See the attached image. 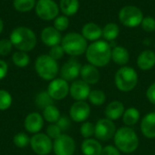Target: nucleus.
I'll return each instance as SVG.
<instances>
[{"label":"nucleus","mask_w":155,"mask_h":155,"mask_svg":"<svg viewBox=\"0 0 155 155\" xmlns=\"http://www.w3.org/2000/svg\"><path fill=\"white\" fill-rule=\"evenodd\" d=\"M91 114V107L85 101H75L70 107L69 115L75 123L85 122Z\"/></svg>","instance_id":"13"},{"label":"nucleus","mask_w":155,"mask_h":155,"mask_svg":"<svg viewBox=\"0 0 155 155\" xmlns=\"http://www.w3.org/2000/svg\"><path fill=\"white\" fill-rule=\"evenodd\" d=\"M146 98L151 104L155 105V82L153 83L146 90Z\"/></svg>","instance_id":"43"},{"label":"nucleus","mask_w":155,"mask_h":155,"mask_svg":"<svg viewBox=\"0 0 155 155\" xmlns=\"http://www.w3.org/2000/svg\"><path fill=\"white\" fill-rule=\"evenodd\" d=\"M8 72V65L4 61L0 59V80L4 79Z\"/></svg>","instance_id":"44"},{"label":"nucleus","mask_w":155,"mask_h":155,"mask_svg":"<svg viewBox=\"0 0 155 155\" xmlns=\"http://www.w3.org/2000/svg\"><path fill=\"white\" fill-rule=\"evenodd\" d=\"M81 35L90 42L100 40L103 35V27L94 22H88L84 24L81 30Z\"/></svg>","instance_id":"19"},{"label":"nucleus","mask_w":155,"mask_h":155,"mask_svg":"<svg viewBox=\"0 0 155 155\" xmlns=\"http://www.w3.org/2000/svg\"><path fill=\"white\" fill-rule=\"evenodd\" d=\"M141 132L148 139L155 138V112L149 113L141 121Z\"/></svg>","instance_id":"21"},{"label":"nucleus","mask_w":155,"mask_h":155,"mask_svg":"<svg viewBox=\"0 0 155 155\" xmlns=\"http://www.w3.org/2000/svg\"><path fill=\"white\" fill-rule=\"evenodd\" d=\"M115 133L116 127L114 121L107 118H101L94 124V136L98 141L107 142L114 138Z\"/></svg>","instance_id":"9"},{"label":"nucleus","mask_w":155,"mask_h":155,"mask_svg":"<svg viewBox=\"0 0 155 155\" xmlns=\"http://www.w3.org/2000/svg\"><path fill=\"white\" fill-rule=\"evenodd\" d=\"M103 146L97 139H84L81 144V151L84 155H101Z\"/></svg>","instance_id":"24"},{"label":"nucleus","mask_w":155,"mask_h":155,"mask_svg":"<svg viewBox=\"0 0 155 155\" xmlns=\"http://www.w3.org/2000/svg\"><path fill=\"white\" fill-rule=\"evenodd\" d=\"M44 121L45 120L43 118V115H41L39 113H31L27 114L25 119V129L29 134H38L44 127Z\"/></svg>","instance_id":"16"},{"label":"nucleus","mask_w":155,"mask_h":155,"mask_svg":"<svg viewBox=\"0 0 155 155\" xmlns=\"http://www.w3.org/2000/svg\"><path fill=\"white\" fill-rule=\"evenodd\" d=\"M54 99L50 96V94L47 93V91L40 92L36 97H35V104L38 108L44 110L49 105L54 104Z\"/></svg>","instance_id":"31"},{"label":"nucleus","mask_w":155,"mask_h":155,"mask_svg":"<svg viewBox=\"0 0 155 155\" xmlns=\"http://www.w3.org/2000/svg\"><path fill=\"white\" fill-rule=\"evenodd\" d=\"M30 146L37 155H48L53 151L52 139L46 134L38 133L30 138Z\"/></svg>","instance_id":"10"},{"label":"nucleus","mask_w":155,"mask_h":155,"mask_svg":"<svg viewBox=\"0 0 155 155\" xmlns=\"http://www.w3.org/2000/svg\"><path fill=\"white\" fill-rule=\"evenodd\" d=\"M130 53L127 48L123 45L112 47V61L120 66H124L129 63Z\"/></svg>","instance_id":"23"},{"label":"nucleus","mask_w":155,"mask_h":155,"mask_svg":"<svg viewBox=\"0 0 155 155\" xmlns=\"http://www.w3.org/2000/svg\"><path fill=\"white\" fill-rule=\"evenodd\" d=\"M141 117V114L139 110L135 107H130L128 109H125L122 118H123V123L124 124L125 126L132 127L135 125Z\"/></svg>","instance_id":"27"},{"label":"nucleus","mask_w":155,"mask_h":155,"mask_svg":"<svg viewBox=\"0 0 155 155\" xmlns=\"http://www.w3.org/2000/svg\"><path fill=\"white\" fill-rule=\"evenodd\" d=\"M75 148L76 144L74 140L70 135L64 134H62L53 143L54 155H74Z\"/></svg>","instance_id":"11"},{"label":"nucleus","mask_w":155,"mask_h":155,"mask_svg":"<svg viewBox=\"0 0 155 155\" xmlns=\"http://www.w3.org/2000/svg\"><path fill=\"white\" fill-rule=\"evenodd\" d=\"M136 64L142 71H149L155 66V52L150 49H145L141 52L137 57Z\"/></svg>","instance_id":"20"},{"label":"nucleus","mask_w":155,"mask_h":155,"mask_svg":"<svg viewBox=\"0 0 155 155\" xmlns=\"http://www.w3.org/2000/svg\"><path fill=\"white\" fill-rule=\"evenodd\" d=\"M46 134L52 140H55L62 134V130L59 128V126L56 124H51L46 128Z\"/></svg>","instance_id":"38"},{"label":"nucleus","mask_w":155,"mask_h":155,"mask_svg":"<svg viewBox=\"0 0 155 155\" xmlns=\"http://www.w3.org/2000/svg\"><path fill=\"white\" fill-rule=\"evenodd\" d=\"M3 29H4V22H3V20L0 18V34L3 32Z\"/></svg>","instance_id":"45"},{"label":"nucleus","mask_w":155,"mask_h":155,"mask_svg":"<svg viewBox=\"0 0 155 155\" xmlns=\"http://www.w3.org/2000/svg\"><path fill=\"white\" fill-rule=\"evenodd\" d=\"M114 84L116 88L123 93L133 91L138 84L136 70L128 65L121 66L115 73Z\"/></svg>","instance_id":"4"},{"label":"nucleus","mask_w":155,"mask_h":155,"mask_svg":"<svg viewBox=\"0 0 155 155\" xmlns=\"http://www.w3.org/2000/svg\"><path fill=\"white\" fill-rule=\"evenodd\" d=\"M80 76L82 80L84 81L89 85L96 84L100 81V78H101V74H100V71L98 67L89 63L82 65Z\"/></svg>","instance_id":"17"},{"label":"nucleus","mask_w":155,"mask_h":155,"mask_svg":"<svg viewBox=\"0 0 155 155\" xmlns=\"http://www.w3.org/2000/svg\"><path fill=\"white\" fill-rule=\"evenodd\" d=\"M90 92V85L82 79L74 80L70 85L69 94L72 96V98L75 101H85L86 99H88Z\"/></svg>","instance_id":"15"},{"label":"nucleus","mask_w":155,"mask_h":155,"mask_svg":"<svg viewBox=\"0 0 155 155\" xmlns=\"http://www.w3.org/2000/svg\"><path fill=\"white\" fill-rule=\"evenodd\" d=\"M114 146L124 153H134L140 144L139 137L135 131L129 126H123L116 130L114 136Z\"/></svg>","instance_id":"2"},{"label":"nucleus","mask_w":155,"mask_h":155,"mask_svg":"<svg viewBox=\"0 0 155 155\" xmlns=\"http://www.w3.org/2000/svg\"><path fill=\"white\" fill-rule=\"evenodd\" d=\"M13 48V45L10 39H1L0 40V55L5 56L10 54Z\"/></svg>","instance_id":"40"},{"label":"nucleus","mask_w":155,"mask_h":155,"mask_svg":"<svg viewBox=\"0 0 155 155\" xmlns=\"http://www.w3.org/2000/svg\"><path fill=\"white\" fill-rule=\"evenodd\" d=\"M35 68L39 77L45 81H52L55 79L59 73L57 61L53 59L49 54L39 55L35 60Z\"/></svg>","instance_id":"6"},{"label":"nucleus","mask_w":155,"mask_h":155,"mask_svg":"<svg viewBox=\"0 0 155 155\" xmlns=\"http://www.w3.org/2000/svg\"><path fill=\"white\" fill-rule=\"evenodd\" d=\"M80 7L79 0H60L59 8L63 15L73 16L77 14Z\"/></svg>","instance_id":"25"},{"label":"nucleus","mask_w":155,"mask_h":155,"mask_svg":"<svg viewBox=\"0 0 155 155\" xmlns=\"http://www.w3.org/2000/svg\"><path fill=\"white\" fill-rule=\"evenodd\" d=\"M88 100L93 105L101 106L106 101V94L104 91L100 89H94V90H91L89 96H88Z\"/></svg>","instance_id":"29"},{"label":"nucleus","mask_w":155,"mask_h":155,"mask_svg":"<svg viewBox=\"0 0 155 155\" xmlns=\"http://www.w3.org/2000/svg\"><path fill=\"white\" fill-rule=\"evenodd\" d=\"M80 134L84 139L92 138L94 136V124L91 122H84L80 126Z\"/></svg>","instance_id":"35"},{"label":"nucleus","mask_w":155,"mask_h":155,"mask_svg":"<svg viewBox=\"0 0 155 155\" xmlns=\"http://www.w3.org/2000/svg\"><path fill=\"white\" fill-rule=\"evenodd\" d=\"M60 116L61 114L59 109L54 104L49 105L43 110V118L49 124H55Z\"/></svg>","instance_id":"28"},{"label":"nucleus","mask_w":155,"mask_h":155,"mask_svg":"<svg viewBox=\"0 0 155 155\" xmlns=\"http://www.w3.org/2000/svg\"><path fill=\"white\" fill-rule=\"evenodd\" d=\"M141 27L143 28V31L147 33H153L155 31V18L153 16H144Z\"/></svg>","instance_id":"37"},{"label":"nucleus","mask_w":155,"mask_h":155,"mask_svg":"<svg viewBox=\"0 0 155 155\" xmlns=\"http://www.w3.org/2000/svg\"><path fill=\"white\" fill-rule=\"evenodd\" d=\"M61 45L65 54L71 56H79L85 54L88 43L79 33L71 32L66 34L61 41Z\"/></svg>","instance_id":"5"},{"label":"nucleus","mask_w":155,"mask_h":155,"mask_svg":"<svg viewBox=\"0 0 155 155\" xmlns=\"http://www.w3.org/2000/svg\"><path fill=\"white\" fill-rule=\"evenodd\" d=\"M13 142L16 147L23 149L30 144V138L25 133H18L14 136Z\"/></svg>","instance_id":"34"},{"label":"nucleus","mask_w":155,"mask_h":155,"mask_svg":"<svg viewBox=\"0 0 155 155\" xmlns=\"http://www.w3.org/2000/svg\"><path fill=\"white\" fill-rule=\"evenodd\" d=\"M82 65L81 64L74 58L68 60L66 63L63 64L60 70L61 78L64 79L65 81H74L79 75L81 72Z\"/></svg>","instance_id":"14"},{"label":"nucleus","mask_w":155,"mask_h":155,"mask_svg":"<svg viewBox=\"0 0 155 155\" xmlns=\"http://www.w3.org/2000/svg\"><path fill=\"white\" fill-rule=\"evenodd\" d=\"M69 25H70L69 18H68V16H66L64 15H58L54 20V27L55 29H57L59 32L65 31L69 27Z\"/></svg>","instance_id":"36"},{"label":"nucleus","mask_w":155,"mask_h":155,"mask_svg":"<svg viewBox=\"0 0 155 155\" xmlns=\"http://www.w3.org/2000/svg\"><path fill=\"white\" fill-rule=\"evenodd\" d=\"M85 57L89 64L96 67H104L112 61V45L105 40H97L88 45Z\"/></svg>","instance_id":"1"},{"label":"nucleus","mask_w":155,"mask_h":155,"mask_svg":"<svg viewBox=\"0 0 155 155\" xmlns=\"http://www.w3.org/2000/svg\"><path fill=\"white\" fill-rule=\"evenodd\" d=\"M59 5L54 0H38L35 5V13L45 21L54 20L59 15Z\"/></svg>","instance_id":"8"},{"label":"nucleus","mask_w":155,"mask_h":155,"mask_svg":"<svg viewBox=\"0 0 155 155\" xmlns=\"http://www.w3.org/2000/svg\"><path fill=\"white\" fill-rule=\"evenodd\" d=\"M70 85L67 81L63 78H55L52 80L47 86V93L54 101L64 100L69 94Z\"/></svg>","instance_id":"12"},{"label":"nucleus","mask_w":155,"mask_h":155,"mask_svg":"<svg viewBox=\"0 0 155 155\" xmlns=\"http://www.w3.org/2000/svg\"><path fill=\"white\" fill-rule=\"evenodd\" d=\"M35 0H14L13 2L14 8L21 13L31 11L34 7H35Z\"/></svg>","instance_id":"32"},{"label":"nucleus","mask_w":155,"mask_h":155,"mask_svg":"<svg viewBox=\"0 0 155 155\" xmlns=\"http://www.w3.org/2000/svg\"><path fill=\"white\" fill-rule=\"evenodd\" d=\"M12 96L11 94L4 89H0V111H5L12 105Z\"/></svg>","instance_id":"33"},{"label":"nucleus","mask_w":155,"mask_h":155,"mask_svg":"<svg viewBox=\"0 0 155 155\" xmlns=\"http://www.w3.org/2000/svg\"><path fill=\"white\" fill-rule=\"evenodd\" d=\"M55 124L59 126V128L63 132V131H66L69 129V127L71 125V120L67 116H60V118L58 119V121Z\"/></svg>","instance_id":"41"},{"label":"nucleus","mask_w":155,"mask_h":155,"mask_svg":"<svg viewBox=\"0 0 155 155\" xmlns=\"http://www.w3.org/2000/svg\"><path fill=\"white\" fill-rule=\"evenodd\" d=\"M12 61L14 63V64L17 67L20 68H24L25 66L28 65L29 62H30V57L27 54L26 52L24 51H16L12 55Z\"/></svg>","instance_id":"30"},{"label":"nucleus","mask_w":155,"mask_h":155,"mask_svg":"<svg viewBox=\"0 0 155 155\" xmlns=\"http://www.w3.org/2000/svg\"><path fill=\"white\" fill-rule=\"evenodd\" d=\"M143 17V13L141 8L133 5L123 6L118 13L120 23L128 28H135L141 25Z\"/></svg>","instance_id":"7"},{"label":"nucleus","mask_w":155,"mask_h":155,"mask_svg":"<svg viewBox=\"0 0 155 155\" xmlns=\"http://www.w3.org/2000/svg\"><path fill=\"white\" fill-rule=\"evenodd\" d=\"M64 54L65 53H64V51L61 44L60 45H54V46H52L50 48V51H49V55L53 59H54L56 61L59 60V59H61V58H63L64 55Z\"/></svg>","instance_id":"39"},{"label":"nucleus","mask_w":155,"mask_h":155,"mask_svg":"<svg viewBox=\"0 0 155 155\" xmlns=\"http://www.w3.org/2000/svg\"><path fill=\"white\" fill-rule=\"evenodd\" d=\"M62 38L61 32H59L54 26H46L41 32L42 42L49 47L60 45Z\"/></svg>","instance_id":"18"},{"label":"nucleus","mask_w":155,"mask_h":155,"mask_svg":"<svg viewBox=\"0 0 155 155\" xmlns=\"http://www.w3.org/2000/svg\"><path fill=\"white\" fill-rule=\"evenodd\" d=\"M9 39L14 47L26 53L32 51L37 43L35 34L32 29L26 26L15 27L11 32Z\"/></svg>","instance_id":"3"},{"label":"nucleus","mask_w":155,"mask_h":155,"mask_svg":"<svg viewBox=\"0 0 155 155\" xmlns=\"http://www.w3.org/2000/svg\"><path fill=\"white\" fill-rule=\"evenodd\" d=\"M101 155H121V152L114 145H106L103 148Z\"/></svg>","instance_id":"42"},{"label":"nucleus","mask_w":155,"mask_h":155,"mask_svg":"<svg viewBox=\"0 0 155 155\" xmlns=\"http://www.w3.org/2000/svg\"><path fill=\"white\" fill-rule=\"evenodd\" d=\"M125 111V107L121 101H113L109 103L104 110L105 118L111 121H116L121 118Z\"/></svg>","instance_id":"22"},{"label":"nucleus","mask_w":155,"mask_h":155,"mask_svg":"<svg viewBox=\"0 0 155 155\" xmlns=\"http://www.w3.org/2000/svg\"><path fill=\"white\" fill-rule=\"evenodd\" d=\"M119 35H120V27L116 23L114 22L107 23L103 27L102 37L104 38V40L107 41L108 43L114 42L115 39L118 38Z\"/></svg>","instance_id":"26"}]
</instances>
